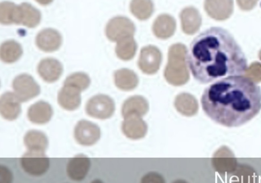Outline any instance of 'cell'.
I'll return each instance as SVG.
<instances>
[{"instance_id":"10","label":"cell","mask_w":261,"mask_h":183,"mask_svg":"<svg viewBox=\"0 0 261 183\" xmlns=\"http://www.w3.org/2000/svg\"><path fill=\"white\" fill-rule=\"evenodd\" d=\"M147 125L141 116L130 115L124 118L122 123L121 130L127 138L137 140L143 138L147 132Z\"/></svg>"},{"instance_id":"18","label":"cell","mask_w":261,"mask_h":183,"mask_svg":"<svg viewBox=\"0 0 261 183\" xmlns=\"http://www.w3.org/2000/svg\"><path fill=\"white\" fill-rule=\"evenodd\" d=\"M148 103L144 97L134 96L124 101L122 106L121 113L123 118L130 115H137L142 117L148 112Z\"/></svg>"},{"instance_id":"23","label":"cell","mask_w":261,"mask_h":183,"mask_svg":"<svg viewBox=\"0 0 261 183\" xmlns=\"http://www.w3.org/2000/svg\"><path fill=\"white\" fill-rule=\"evenodd\" d=\"M114 81L116 86L123 90H130L135 88L138 83L136 74L132 71L122 69L114 73Z\"/></svg>"},{"instance_id":"25","label":"cell","mask_w":261,"mask_h":183,"mask_svg":"<svg viewBox=\"0 0 261 183\" xmlns=\"http://www.w3.org/2000/svg\"><path fill=\"white\" fill-rule=\"evenodd\" d=\"M137 45L133 37L123 38L117 42L116 53L123 60H128L134 56Z\"/></svg>"},{"instance_id":"6","label":"cell","mask_w":261,"mask_h":183,"mask_svg":"<svg viewBox=\"0 0 261 183\" xmlns=\"http://www.w3.org/2000/svg\"><path fill=\"white\" fill-rule=\"evenodd\" d=\"M12 87L13 93L20 102H27L40 93L39 85L28 74L17 76L13 80Z\"/></svg>"},{"instance_id":"29","label":"cell","mask_w":261,"mask_h":183,"mask_svg":"<svg viewBox=\"0 0 261 183\" xmlns=\"http://www.w3.org/2000/svg\"><path fill=\"white\" fill-rule=\"evenodd\" d=\"M140 183H166L164 178L159 173L149 172L141 178Z\"/></svg>"},{"instance_id":"21","label":"cell","mask_w":261,"mask_h":183,"mask_svg":"<svg viewBox=\"0 0 261 183\" xmlns=\"http://www.w3.org/2000/svg\"><path fill=\"white\" fill-rule=\"evenodd\" d=\"M175 27V21L172 16L168 14H162L155 20L152 29L156 37L166 39L173 34Z\"/></svg>"},{"instance_id":"4","label":"cell","mask_w":261,"mask_h":183,"mask_svg":"<svg viewBox=\"0 0 261 183\" xmlns=\"http://www.w3.org/2000/svg\"><path fill=\"white\" fill-rule=\"evenodd\" d=\"M115 103L109 96L98 94L91 97L87 102L85 110L92 117L105 119L111 117L115 111Z\"/></svg>"},{"instance_id":"20","label":"cell","mask_w":261,"mask_h":183,"mask_svg":"<svg viewBox=\"0 0 261 183\" xmlns=\"http://www.w3.org/2000/svg\"><path fill=\"white\" fill-rule=\"evenodd\" d=\"M24 144L28 151L45 152L48 145L47 137L42 132L32 130L23 138Z\"/></svg>"},{"instance_id":"12","label":"cell","mask_w":261,"mask_h":183,"mask_svg":"<svg viewBox=\"0 0 261 183\" xmlns=\"http://www.w3.org/2000/svg\"><path fill=\"white\" fill-rule=\"evenodd\" d=\"M91 166L90 159L84 154H79L71 158L67 165V174L74 181H81L86 176Z\"/></svg>"},{"instance_id":"28","label":"cell","mask_w":261,"mask_h":183,"mask_svg":"<svg viewBox=\"0 0 261 183\" xmlns=\"http://www.w3.org/2000/svg\"><path fill=\"white\" fill-rule=\"evenodd\" d=\"M90 84V79L87 74L83 72H76L67 76L63 84L74 86L82 92L87 89Z\"/></svg>"},{"instance_id":"3","label":"cell","mask_w":261,"mask_h":183,"mask_svg":"<svg viewBox=\"0 0 261 183\" xmlns=\"http://www.w3.org/2000/svg\"><path fill=\"white\" fill-rule=\"evenodd\" d=\"M186 48L177 43L172 45L169 50L168 61L164 76L171 84L179 86L185 84L189 79L186 63Z\"/></svg>"},{"instance_id":"31","label":"cell","mask_w":261,"mask_h":183,"mask_svg":"<svg viewBox=\"0 0 261 183\" xmlns=\"http://www.w3.org/2000/svg\"><path fill=\"white\" fill-rule=\"evenodd\" d=\"M172 183H188L187 181L181 179H178L173 181Z\"/></svg>"},{"instance_id":"27","label":"cell","mask_w":261,"mask_h":183,"mask_svg":"<svg viewBox=\"0 0 261 183\" xmlns=\"http://www.w3.org/2000/svg\"><path fill=\"white\" fill-rule=\"evenodd\" d=\"M132 13L140 19H146L152 14L153 4L150 1H133L130 5Z\"/></svg>"},{"instance_id":"5","label":"cell","mask_w":261,"mask_h":183,"mask_svg":"<svg viewBox=\"0 0 261 183\" xmlns=\"http://www.w3.org/2000/svg\"><path fill=\"white\" fill-rule=\"evenodd\" d=\"M20 164L28 174L35 176L44 174L49 167V160L45 152L28 151L20 158Z\"/></svg>"},{"instance_id":"7","label":"cell","mask_w":261,"mask_h":183,"mask_svg":"<svg viewBox=\"0 0 261 183\" xmlns=\"http://www.w3.org/2000/svg\"><path fill=\"white\" fill-rule=\"evenodd\" d=\"M135 31L133 23L127 18L122 16H117L110 19L105 29L107 38L117 42L123 38L133 37Z\"/></svg>"},{"instance_id":"24","label":"cell","mask_w":261,"mask_h":183,"mask_svg":"<svg viewBox=\"0 0 261 183\" xmlns=\"http://www.w3.org/2000/svg\"><path fill=\"white\" fill-rule=\"evenodd\" d=\"M23 52L20 44L14 40L4 42L0 48L1 59L6 63H12L17 60Z\"/></svg>"},{"instance_id":"22","label":"cell","mask_w":261,"mask_h":183,"mask_svg":"<svg viewBox=\"0 0 261 183\" xmlns=\"http://www.w3.org/2000/svg\"><path fill=\"white\" fill-rule=\"evenodd\" d=\"M174 106L180 113L187 116L195 115L198 109V104L196 98L186 93L179 94L176 97Z\"/></svg>"},{"instance_id":"8","label":"cell","mask_w":261,"mask_h":183,"mask_svg":"<svg viewBox=\"0 0 261 183\" xmlns=\"http://www.w3.org/2000/svg\"><path fill=\"white\" fill-rule=\"evenodd\" d=\"M100 129L95 124L82 119L74 127V137L76 141L83 146H91L100 139Z\"/></svg>"},{"instance_id":"19","label":"cell","mask_w":261,"mask_h":183,"mask_svg":"<svg viewBox=\"0 0 261 183\" xmlns=\"http://www.w3.org/2000/svg\"><path fill=\"white\" fill-rule=\"evenodd\" d=\"M183 31L192 35L199 29L201 19L198 11L195 8L190 7L182 10L180 15Z\"/></svg>"},{"instance_id":"30","label":"cell","mask_w":261,"mask_h":183,"mask_svg":"<svg viewBox=\"0 0 261 183\" xmlns=\"http://www.w3.org/2000/svg\"><path fill=\"white\" fill-rule=\"evenodd\" d=\"M13 174L11 171L5 166H0V183H12Z\"/></svg>"},{"instance_id":"32","label":"cell","mask_w":261,"mask_h":183,"mask_svg":"<svg viewBox=\"0 0 261 183\" xmlns=\"http://www.w3.org/2000/svg\"><path fill=\"white\" fill-rule=\"evenodd\" d=\"M91 183H103V182L99 179H95V180H93Z\"/></svg>"},{"instance_id":"11","label":"cell","mask_w":261,"mask_h":183,"mask_svg":"<svg viewBox=\"0 0 261 183\" xmlns=\"http://www.w3.org/2000/svg\"><path fill=\"white\" fill-rule=\"evenodd\" d=\"M62 37L56 29L46 28L40 30L36 35L35 43L40 50L53 52L58 50L61 45Z\"/></svg>"},{"instance_id":"15","label":"cell","mask_w":261,"mask_h":183,"mask_svg":"<svg viewBox=\"0 0 261 183\" xmlns=\"http://www.w3.org/2000/svg\"><path fill=\"white\" fill-rule=\"evenodd\" d=\"M81 92L79 89L74 86L63 84L58 94V102L65 110H74L81 104Z\"/></svg>"},{"instance_id":"17","label":"cell","mask_w":261,"mask_h":183,"mask_svg":"<svg viewBox=\"0 0 261 183\" xmlns=\"http://www.w3.org/2000/svg\"><path fill=\"white\" fill-rule=\"evenodd\" d=\"M53 114L51 105L43 101H38L32 105L28 109L27 116L32 123L43 125L48 123Z\"/></svg>"},{"instance_id":"13","label":"cell","mask_w":261,"mask_h":183,"mask_svg":"<svg viewBox=\"0 0 261 183\" xmlns=\"http://www.w3.org/2000/svg\"><path fill=\"white\" fill-rule=\"evenodd\" d=\"M62 64L57 59L47 57L42 59L37 66L40 76L45 81L51 83L57 81L63 72Z\"/></svg>"},{"instance_id":"14","label":"cell","mask_w":261,"mask_h":183,"mask_svg":"<svg viewBox=\"0 0 261 183\" xmlns=\"http://www.w3.org/2000/svg\"><path fill=\"white\" fill-rule=\"evenodd\" d=\"M20 101L15 94L11 92L4 93L0 99V113L6 119H16L21 112Z\"/></svg>"},{"instance_id":"2","label":"cell","mask_w":261,"mask_h":183,"mask_svg":"<svg viewBox=\"0 0 261 183\" xmlns=\"http://www.w3.org/2000/svg\"><path fill=\"white\" fill-rule=\"evenodd\" d=\"M201 103L213 121L227 127H239L250 120L261 109V89L243 75L225 77L207 87Z\"/></svg>"},{"instance_id":"9","label":"cell","mask_w":261,"mask_h":183,"mask_svg":"<svg viewBox=\"0 0 261 183\" xmlns=\"http://www.w3.org/2000/svg\"><path fill=\"white\" fill-rule=\"evenodd\" d=\"M161 59V53L156 47L147 46L143 48L140 52L138 65L143 72L153 74L158 70Z\"/></svg>"},{"instance_id":"16","label":"cell","mask_w":261,"mask_h":183,"mask_svg":"<svg viewBox=\"0 0 261 183\" xmlns=\"http://www.w3.org/2000/svg\"><path fill=\"white\" fill-rule=\"evenodd\" d=\"M40 11L28 3L18 5L17 24H22L32 28L37 26L41 20Z\"/></svg>"},{"instance_id":"26","label":"cell","mask_w":261,"mask_h":183,"mask_svg":"<svg viewBox=\"0 0 261 183\" xmlns=\"http://www.w3.org/2000/svg\"><path fill=\"white\" fill-rule=\"evenodd\" d=\"M17 6L11 2L0 4V22L4 24H16Z\"/></svg>"},{"instance_id":"1","label":"cell","mask_w":261,"mask_h":183,"mask_svg":"<svg viewBox=\"0 0 261 183\" xmlns=\"http://www.w3.org/2000/svg\"><path fill=\"white\" fill-rule=\"evenodd\" d=\"M188 62L195 79L206 84L246 72L245 54L231 34L220 27H212L191 43Z\"/></svg>"}]
</instances>
